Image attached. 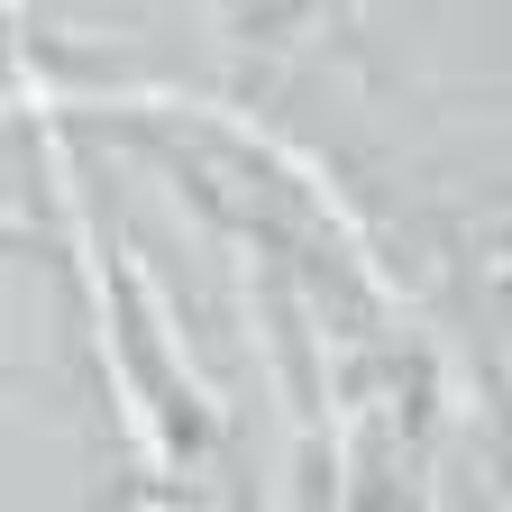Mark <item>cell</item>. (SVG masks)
<instances>
[{
	"instance_id": "obj_1",
	"label": "cell",
	"mask_w": 512,
	"mask_h": 512,
	"mask_svg": "<svg viewBox=\"0 0 512 512\" xmlns=\"http://www.w3.org/2000/svg\"><path fill=\"white\" fill-rule=\"evenodd\" d=\"M37 119V156H46V183H55V220H64V247H74V275H83V302H92V339H101V384H110V412L128 430V448H138V467H174L165 448V421L147 403V384L128 375V348H119V311H110V284H101V247H92V211H83V183H74V147H64L55 110H28Z\"/></svg>"
},
{
	"instance_id": "obj_2",
	"label": "cell",
	"mask_w": 512,
	"mask_h": 512,
	"mask_svg": "<svg viewBox=\"0 0 512 512\" xmlns=\"http://www.w3.org/2000/svg\"><path fill=\"white\" fill-rule=\"evenodd\" d=\"M138 512H165V503H138Z\"/></svg>"
}]
</instances>
